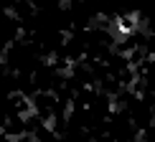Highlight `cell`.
Instances as JSON below:
<instances>
[{"mask_svg":"<svg viewBox=\"0 0 155 142\" xmlns=\"http://www.w3.org/2000/svg\"><path fill=\"white\" fill-rule=\"evenodd\" d=\"M135 28H137V15H120L114 21L117 36H130V33H135Z\"/></svg>","mask_w":155,"mask_h":142,"instance_id":"1","label":"cell"}]
</instances>
